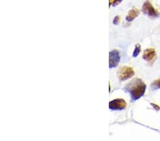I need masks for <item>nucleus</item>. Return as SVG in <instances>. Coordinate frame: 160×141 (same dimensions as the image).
<instances>
[{"label": "nucleus", "mask_w": 160, "mask_h": 141, "mask_svg": "<svg viewBox=\"0 0 160 141\" xmlns=\"http://www.w3.org/2000/svg\"><path fill=\"white\" fill-rule=\"evenodd\" d=\"M151 88H152V90H155V89L160 88V78L157 79V80L154 81L153 83H152Z\"/></svg>", "instance_id": "nucleus-8"}, {"label": "nucleus", "mask_w": 160, "mask_h": 141, "mask_svg": "<svg viewBox=\"0 0 160 141\" xmlns=\"http://www.w3.org/2000/svg\"><path fill=\"white\" fill-rule=\"evenodd\" d=\"M120 17L119 16L115 17L114 20H113V24H118V23H119V22H120Z\"/></svg>", "instance_id": "nucleus-11"}, {"label": "nucleus", "mask_w": 160, "mask_h": 141, "mask_svg": "<svg viewBox=\"0 0 160 141\" xmlns=\"http://www.w3.org/2000/svg\"><path fill=\"white\" fill-rule=\"evenodd\" d=\"M156 56V51L154 48H148L144 51L143 58L147 61H152L154 60Z\"/></svg>", "instance_id": "nucleus-6"}, {"label": "nucleus", "mask_w": 160, "mask_h": 141, "mask_svg": "<svg viewBox=\"0 0 160 141\" xmlns=\"http://www.w3.org/2000/svg\"><path fill=\"white\" fill-rule=\"evenodd\" d=\"M152 106H153L154 108L155 109H157V111H159V110H160V108L157 106V105H156V104H153V103H152Z\"/></svg>", "instance_id": "nucleus-12"}, {"label": "nucleus", "mask_w": 160, "mask_h": 141, "mask_svg": "<svg viewBox=\"0 0 160 141\" xmlns=\"http://www.w3.org/2000/svg\"><path fill=\"white\" fill-rule=\"evenodd\" d=\"M146 85L140 78H135L125 86V91L130 94L131 98L137 101L144 96L145 93Z\"/></svg>", "instance_id": "nucleus-1"}, {"label": "nucleus", "mask_w": 160, "mask_h": 141, "mask_svg": "<svg viewBox=\"0 0 160 141\" xmlns=\"http://www.w3.org/2000/svg\"><path fill=\"white\" fill-rule=\"evenodd\" d=\"M140 14V10L138 9H131L130 12H128V15L126 17V20L128 22H132V20H134L137 17L139 16Z\"/></svg>", "instance_id": "nucleus-7"}, {"label": "nucleus", "mask_w": 160, "mask_h": 141, "mask_svg": "<svg viewBox=\"0 0 160 141\" xmlns=\"http://www.w3.org/2000/svg\"><path fill=\"white\" fill-rule=\"evenodd\" d=\"M142 10L144 14H145L149 17L152 18V19L157 18L159 16L158 11L152 6V4L149 1L144 2Z\"/></svg>", "instance_id": "nucleus-3"}, {"label": "nucleus", "mask_w": 160, "mask_h": 141, "mask_svg": "<svg viewBox=\"0 0 160 141\" xmlns=\"http://www.w3.org/2000/svg\"><path fill=\"white\" fill-rule=\"evenodd\" d=\"M127 103L122 98L115 99L109 103V108L112 111H120L125 109Z\"/></svg>", "instance_id": "nucleus-4"}, {"label": "nucleus", "mask_w": 160, "mask_h": 141, "mask_svg": "<svg viewBox=\"0 0 160 141\" xmlns=\"http://www.w3.org/2000/svg\"><path fill=\"white\" fill-rule=\"evenodd\" d=\"M141 51V47L140 44H136L135 46V51H134L133 52V54L132 56L133 57H137L139 54H140Z\"/></svg>", "instance_id": "nucleus-9"}, {"label": "nucleus", "mask_w": 160, "mask_h": 141, "mask_svg": "<svg viewBox=\"0 0 160 141\" xmlns=\"http://www.w3.org/2000/svg\"><path fill=\"white\" fill-rule=\"evenodd\" d=\"M135 74V71L130 66H122L118 70V77L120 80L124 81L132 78Z\"/></svg>", "instance_id": "nucleus-2"}, {"label": "nucleus", "mask_w": 160, "mask_h": 141, "mask_svg": "<svg viewBox=\"0 0 160 141\" xmlns=\"http://www.w3.org/2000/svg\"><path fill=\"white\" fill-rule=\"evenodd\" d=\"M120 53L117 50L110 51L109 54V66L110 68L116 67L120 62Z\"/></svg>", "instance_id": "nucleus-5"}, {"label": "nucleus", "mask_w": 160, "mask_h": 141, "mask_svg": "<svg viewBox=\"0 0 160 141\" xmlns=\"http://www.w3.org/2000/svg\"><path fill=\"white\" fill-rule=\"evenodd\" d=\"M122 0H109V5L110 6L115 7L118 4H120L122 2Z\"/></svg>", "instance_id": "nucleus-10"}]
</instances>
